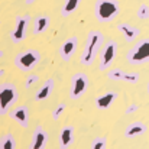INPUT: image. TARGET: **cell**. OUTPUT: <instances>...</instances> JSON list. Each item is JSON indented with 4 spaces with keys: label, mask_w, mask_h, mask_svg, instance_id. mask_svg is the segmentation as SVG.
<instances>
[{
    "label": "cell",
    "mask_w": 149,
    "mask_h": 149,
    "mask_svg": "<svg viewBox=\"0 0 149 149\" xmlns=\"http://www.w3.org/2000/svg\"><path fill=\"white\" fill-rule=\"evenodd\" d=\"M33 1H35V0H26V3H28V4H31V3H33Z\"/></svg>",
    "instance_id": "obj_26"
},
{
    "label": "cell",
    "mask_w": 149,
    "mask_h": 149,
    "mask_svg": "<svg viewBox=\"0 0 149 149\" xmlns=\"http://www.w3.org/2000/svg\"><path fill=\"white\" fill-rule=\"evenodd\" d=\"M49 23H51V19L49 16H38L35 17L33 23H32V33L33 35H41L44 33L48 28H49Z\"/></svg>",
    "instance_id": "obj_13"
},
{
    "label": "cell",
    "mask_w": 149,
    "mask_h": 149,
    "mask_svg": "<svg viewBox=\"0 0 149 149\" xmlns=\"http://www.w3.org/2000/svg\"><path fill=\"white\" fill-rule=\"evenodd\" d=\"M0 149H16V141H15L13 135L4 133L0 138Z\"/></svg>",
    "instance_id": "obj_19"
},
{
    "label": "cell",
    "mask_w": 149,
    "mask_h": 149,
    "mask_svg": "<svg viewBox=\"0 0 149 149\" xmlns=\"http://www.w3.org/2000/svg\"><path fill=\"white\" fill-rule=\"evenodd\" d=\"M9 116L12 120L17 122L22 127H28L29 126V110L26 106H19L16 109H12L9 111Z\"/></svg>",
    "instance_id": "obj_10"
},
{
    "label": "cell",
    "mask_w": 149,
    "mask_h": 149,
    "mask_svg": "<svg viewBox=\"0 0 149 149\" xmlns=\"http://www.w3.org/2000/svg\"><path fill=\"white\" fill-rule=\"evenodd\" d=\"M19 99L17 90L13 84L10 83H1L0 84V114L4 116L7 114L12 107L16 104Z\"/></svg>",
    "instance_id": "obj_3"
},
{
    "label": "cell",
    "mask_w": 149,
    "mask_h": 149,
    "mask_svg": "<svg viewBox=\"0 0 149 149\" xmlns=\"http://www.w3.org/2000/svg\"><path fill=\"white\" fill-rule=\"evenodd\" d=\"M136 110H138V106H136V104H130L129 107H126V111H125V113H126V114H132V113H135Z\"/></svg>",
    "instance_id": "obj_25"
},
{
    "label": "cell",
    "mask_w": 149,
    "mask_h": 149,
    "mask_svg": "<svg viewBox=\"0 0 149 149\" xmlns=\"http://www.w3.org/2000/svg\"><path fill=\"white\" fill-rule=\"evenodd\" d=\"M88 87V77L86 72H77L71 77V99L81 97Z\"/></svg>",
    "instance_id": "obj_8"
},
{
    "label": "cell",
    "mask_w": 149,
    "mask_h": 149,
    "mask_svg": "<svg viewBox=\"0 0 149 149\" xmlns=\"http://www.w3.org/2000/svg\"><path fill=\"white\" fill-rule=\"evenodd\" d=\"M103 41H104L103 33L99 32V31H91L88 33L86 47H84V51H83L81 58H80V61H81L83 65H90V64L94 62L99 51L103 47Z\"/></svg>",
    "instance_id": "obj_1"
},
{
    "label": "cell",
    "mask_w": 149,
    "mask_h": 149,
    "mask_svg": "<svg viewBox=\"0 0 149 149\" xmlns=\"http://www.w3.org/2000/svg\"><path fill=\"white\" fill-rule=\"evenodd\" d=\"M146 130V126L145 123L142 122H132L130 125H127V127L125 129V136L127 139H133V138H138L141 135H143Z\"/></svg>",
    "instance_id": "obj_12"
},
{
    "label": "cell",
    "mask_w": 149,
    "mask_h": 149,
    "mask_svg": "<svg viewBox=\"0 0 149 149\" xmlns=\"http://www.w3.org/2000/svg\"><path fill=\"white\" fill-rule=\"evenodd\" d=\"M41 61V54L39 51L36 49H26L22 51L16 55L15 58V65L19 71H23V72H28L31 71L32 68H35Z\"/></svg>",
    "instance_id": "obj_4"
},
{
    "label": "cell",
    "mask_w": 149,
    "mask_h": 149,
    "mask_svg": "<svg viewBox=\"0 0 149 149\" xmlns=\"http://www.w3.org/2000/svg\"><path fill=\"white\" fill-rule=\"evenodd\" d=\"M80 3L81 0H65L62 6V16H70L71 13H74Z\"/></svg>",
    "instance_id": "obj_18"
},
{
    "label": "cell",
    "mask_w": 149,
    "mask_h": 149,
    "mask_svg": "<svg viewBox=\"0 0 149 149\" xmlns=\"http://www.w3.org/2000/svg\"><path fill=\"white\" fill-rule=\"evenodd\" d=\"M117 29L120 31V33L123 35V38L126 39V41H133V39H136L138 38V35H139V29L138 28H135V26H132V25H129V23H119L117 25Z\"/></svg>",
    "instance_id": "obj_14"
},
{
    "label": "cell",
    "mask_w": 149,
    "mask_h": 149,
    "mask_svg": "<svg viewBox=\"0 0 149 149\" xmlns=\"http://www.w3.org/2000/svg\"><path fill=\"white\" fill-rule=\"evenodd\" d=\"M126 59L129 64H142L149 61V39L139 41L132 49L127 52Z\"/></svg>",
    "instance_id": "obj_6"
},
{
    "label": "cell",
    "mask_w": 149,
    "mask_h": 149,
    "mask_svg": "<svg viewBox=\"0 0 149 149\" xmlns=\"http://www.w3.org/2000/svg\"><path fill=\"white\" fill-rule=\"evenodd\" d=\"M90 149H107V139L106 136H97L93 139Z\"/></svg>",
    "instance_id": "obj_21"
},
{
    "label": "cell",
    "mask_w": 149,
    "mask_h": 149,
    "mask_svg": "<svg viewBox=\"0 0 149 149\" xmlns=\"http://www.w3.org/2000/svg\"><path fill=\"white\" fill-rule=\"evenodd\" d=\"M148 93H149V83H148Z\"/></svg>",
    "instance_id": "obj_27"
},
{
    "label": "cell",
    "mask_w": 149,
    "mask_h": 149,
    "mask_svg": "<svg viewBox=\"0 0 149 149\" xmlns=\"http://www.w3.org/2000/svg\"><path fill=\"white\" fill-rule=\"evenodd\" d=\"M38 80H39V77H38V75H35V74L28 75V78H26V81H25V87H26V88H31L33 84H36V83H38Z\"/></svg>",
    "instance_id": "obj_24"
},
{
    "label": "cell",
    "mask_w": 149,
    "mask_h": 149,
    "mask_svg": "<svg viewBox=\"0 0 149 149\" xmlns=\"http://www.w3.org/2000/svg\"><path fill=\"white\" fill-rule=\"evenodd\" d=\"M47 143H48V133L41 126H38L32 133V141H31L29 149H45Z\"/></svg>",
    "instance_id": "obj_11"
},
{
    "label": "cell",
    "mask_w": 149,
    "mask_h": 149,
    "mask_svg": "<svg viewBox=\"0 0 149 149\" xmlns=\"http://www.w3.org/2000/svg\"><path fill=\"white\" fill-rule=\"evenodd\" d=\"M120 12L117 0H97L94 6V15L100 23L111 22Z\"/></svg>",
    "instance_id": "obj_2"
},
{
    "label": "cell",
    "mask_w": 149,
    "mask_h": 149,
    "mask_svg": "<svg viewBox=\"0 0 149 149\" xmlns=\"http://www.w3.org/2000/svg\"><path fill=\"white\" fill-rule=\"evenodd\" d=\"M77 47H78V38L77 36H71L68 39H65L61 45V49H59V54H61V58L64 61H70L75 51H77Z\"/></svg>",
    "instance_id": "obj_9"
},
{
    "label": "cell",
    "mask_w": 149,
    "mask_h": 149,
    "mask_svg": "<svg viewBox=\"0 0 149 149\" xmlns=\"http://www.w3.org/2000/svg\"><path fill=\"white\" fill-rule=\"evenodd\" d=\"M64 110H65V103H61V104H58V106L54 109V111H52V119H54V120H58V119L62 116Z\"/></svg>",
    "instance_id": "obj_23"
},
{
    "label": "cell",
    "mask_w": 149,
    "mask_h": 149,
    "mask_svg": "<svg viewBox=\"0 0 149 149\" xmlns=\"http://www.w3.org/2000/svg\"><path fill=\"white\" fill-rule=\"evenodd\" d=\"M59 142H61V149H67L70 145H72V142H74V127L72 126L62 127Z\"/></svg>",
    "instance_id": "obj_15"
},
{
    "label": "cell",
    "mask_w": 149,
    "mask_h": 149,
    "mask_svg": "<svg viewBox=\"0 0 149 149\" xmlns=\"http://www.w3.org/2000/svg\"><path fill=\"white\" fill-rule=\"evenodd\" d=\"M52 90H54V80L52 78H48L42 86L41 88L38 90L36 96H35V100L36 101H42V100H47L52 94Z\"/></svg>",
    "instance_id": "obj_17"
},
{
    "label": "cell",
    "mask_w": 149,
    "mask_h": 149,
    "mask_svg": "<svg viewBox=\"0 0 149 149\" xmlns=\"http://www.w3.org/2000/svg\"><path fill=\"white\" fill-rule=\"evenodd\" d=\"M31 23V16L29 15H23V16H17L16 17V23H15V29L10 33V38L15 44H20L28 33V28Z\"/></svg>",
    "instance_id": "obj_7"
},
{
    "label": "cell",
    "mask_w": 149,
    "mask_h": 149,
    "mask_svg": "<svg viewBox=\"0 0 149 149\" xmlns=\"http://www.w3.org/2000/svg\"><path fill=\"white\" fill-rule=\"evenodd\" d=\"M107 77H109V80H111V81H125L126 72L122 71L120 68H113V70L109 71Z\"/></svg>",
    "instance_id": "obj_20"
},
{
    "label": "cell",
    "mask_w": 149,
    "mask_h": 149,
    "mask_svg": "<svg viewBox=\"0 0 149 149\" xmlns=\"http://www.w3.org/2000/svg\"><path fill=\"white\" fill-rule=\"evenodd\" d=\"M117 42L114 41H107L100 51L99 55V70L100 71H104L107 68H110V65L113 64V61L116 59L117 56Z\"/></svg>",
    "instance_id": "obj_5"
},
{
    "label": "cell",
    "mask_w": 149,
    "mask_h": 149,
    "mask_svg": "<svg viewBox=\"0 0 149 149\" xmlns=\"http://www.w3.org/2000/svg\"><path fill=\"white\" fill-rule=\"evenodd\" d=\"M117 97H119V94H117L116 91H109V93H106V94H103V96L97 97L96 104H97L99 109L106 110V109H109V107L114 103V100L117 99Z\"/></svg>",
    "instance_id": "obj_16"
},
{
    "label": "cell",
    "mask_w": 149,
    "mask_h": 149,
    "mask_svg": "<svg viewBox=\"0 0 149 149\" xmlns=\"http://www.w3.org/2000/svg\"><path fill=\"white\" fill-rule=\"evenodd\" d=\"M136 15H138V17H139V19H142V20L148 19V17H149V7H148V4H141V6L138 7Z\"/></svg>",
    "instance_id": "obj_22"
}]
</instances>
